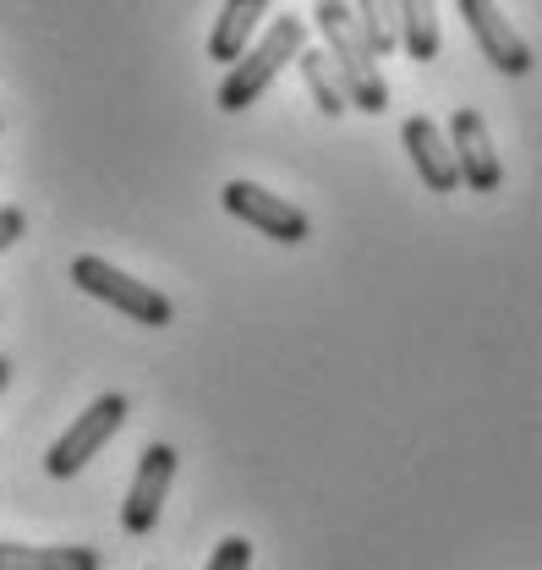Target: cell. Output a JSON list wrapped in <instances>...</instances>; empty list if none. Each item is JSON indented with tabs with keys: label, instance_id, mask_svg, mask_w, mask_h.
<instances>
[{
	"label": "cell",
	"instance_id": "obj_18",
	"mask_svg": "<svg viewBox=\"0 0 542 570\" xmlns=\"http://www.w3.org/2000/svg\"><path fill=\"white\" fill-rule=\"evenodd\" d=\"M0 127H6V116H0Z\"/></svg>",
	"mask_w": 542,
	"mask_h": 570
},
{
	"label": "cell",
	"instance_id": "obj_11",
	"mask_svg": "<svg viewBox=\"0 0 542 570\" xmlns=\"http://www.w3.org/2000/svg\"><path fill=\"white\" fill-rule=\"evenodd\" d=\"M0 570H99L88 543H11L0 538Z\"/></svg>",
	"mask_w": 542,
	"mask_h": 570
},
{
	"label": "cell",
	"instance_id": "obj_1",
	"mask_svg": "<svg viewBox=\"0 0 542 570\" xmlns=\"http://www.w3.org/2000/svg\"><path fill=\"white\" fill-rule=\"evenodd\" d=\"M313 22H318V33H324V50H329V67H335L345 99L362 105L367 116L390 110V88H384V77H378V56H373L367 39H362L356 11H351L345 0H318V6H313Z\"/></svg>",
	"mask_w": 542,
	"mask_h": 570
},
{
	"label": "cell",
	"instance_id": "obj_6",
	"mask_svg": "<svg viewBox=\"0 0 542 570\" xmlns=\"http://www.w3.org/2000/svg\"><path fill=\"white\" fill-rule=\"evenodd\" d=\"M176 483V444H148L137 455V478L127 489V504H121V527L132 538H148L159 527V510H165V494Z\"/></svg>",
	"mask_w": 542,
	"mask_h": 570
},
{
	"label": "cell",
	"instance_id": "obj_4",
	"mask_svg": "<svg viewBox=\"0 0 542 570\" xmlns=\"http://www.w3.org/2000/svg\"><path fill=\"white\" fill-rule=\"evenodd\" d=\"M127 412H132V401H127L121 390H105L99 401H88V412L45 450V472H50V478H77V472L116 439V428L127 423Z\"/></svg>",
	"mask_w": 542,
	"mask_h": 570
},
{
	"label": "cell",
	"instance_id": "obj_3",
	"mask_svg": "<svg viewBox=\"0 0 542 570\" xmlns=\"http://www.w3.org/2000/svg\"><path fill=\"white\" fill-rule=\"evenodd\" d=\"M71 285H77V291H88L93 302H105V307L127 313V318L142 324V330H165V324L176 318V307H170V296H165V291L142 285L137 275L116 269V264H105V258H93V253H82V258L71 264Z\"/></svg>",
	"mask_w": 542,
	"mask_h": 570
},
{
	"label": "cell",
	"instance_id": "obj_15",
	"mask_svg": "<svg viewBox=\"0 0 542 570\" xmlns=\"http://www.w3.org/2000/svg\"><path fill=\"white\" fill-rule=\"evenodd\" d=\"M253 566V543L247 538H219V549L208 554L204 570H247Z\"/></svg>",
	"mask_w": 542,
	"mask_h": 570
},
{
	"label": "cell",
	"instance_id": "obj_10",
	"mask_svg": "<svg viewBox=\"0 0 542 570\" xmlns=\"http://www.w3.org/2000/svg\"><path fill=\"white\" fill-rule=\"evenodd\" d=\"M264 11H269V0H225V6H219V22L208 28V56L225 61V67H236V61L247 56V45H253Z\"/></svg>",
	"mask_w": 542,
	"mask_h": 570
},
{
	"label": "cell",
	"instance_id": "obj_9",
	"mask_svg": "<svg viewBox=\"0 0 542 570\" xmlns=\"http://www.w3.org/2000/svg\"><path fill=\"white\" fill-rule=\"evenodd\" d=\"M450 148H455L461 187H472V193H493V187L504 181V170H499V154H493V138H487V121H482V110H455V121H450Z\"/></svg>",
	"mask_w": 542,
	"mask_h": 570
},
{
	"label": "cell",
	"instance_id": "obj_14",
	"mask_svg": "<svg viewBox=\"0 0 542 570\" xmlns=\"http://www.w3.org/2000/svg\"><path fill=\"white\" fill-rule=\"evenodd\" d=\"M296 67H302V77H307V88H313L318 110H324V116H345V105H351V99H345V88H339L329 56H324V50H302V56H296Z\"/></svg>",
	"mask_w": 542,
	"mask_h": 570
},
{
	"label": "cell",
	"instance_id": "obj_5",
	"mask_svg": "<svg viewBox=\"0 0 542 570\" xmlns=\"http://www.w3.org/2000/svg\"><path fill=\"white\" fill-rule=\"evenodd\" d=\"M219 204H225V214H236L242 225L264 230L279 247H296V242L313 236V219L296 209V204L274 198L269 187H258V181H225V187H219Z\"/></svg>",
	"mask_w": 542,
	"mask_h": 570
},
{
	"label": "cell",
	"instance_id": "obj_7",
	"mask_svg": "<svg viewBox=\"0 0 542 570\" xmlns=\"http://www.w3.org/2000/svg\"><path fill=\"white\" fill-rule=\"evenodd\" d=\"M461 11H466V28H472V39L482 45V56L504 71V77H526V71H532V50H526V39L510 28V17L499 11V0H461Z\"/></svg>",
	"mask_w": 542,
	"mask_h": 570
},
{
	"label": "cell",
	"instance_id": "obj_16",
	"mask_svg": "<svg viewBox=\"0 0 542 570\" xmlns=\"http://www.w3.org/2000/svg\"><path fill=\"white\" fill-rule=\"evenodd\" d=\"M22 230H28V214L17 204H0V253H11L22 242Z\"/></svg>",
	"mask_w": 542,
	"mask_h": 570
},
{
	"label": "cell",
	"instance_id": "obj_8",
	"mask_svg": "<svg viewBox=\"0 0 542 570\" xmlns=\"http://www.w3.org/2000/svg\"><path fill=\"white\" fill-rule=\"evenodd\" d=\"M401 142H406L411 165H416V176H422V187H427V193L450 198V193L461 187V170H455V148H450V132H444L433 116H411L406 127H401Z\"/></svg>",
	"mask_w": 542,
	"mask_h": 570
},
{
	"label": "cell",
	"instance_id": "obj_17",
	"mask_svg": "<svg viewBox=\"0 0 542 570\" xmlns=\"http://www.w3.org/2000/svg\"><path fill=\"white\" fill-rule=\"evenodd\" d=\"M6 384H11V356H0V395H6Z\"/></svg>",
	"mask_w": 542,
	"mask_h": 570
},
{
	"label": "cell",
	"instance_id": "obj_2",
	"mask_svg": "<svg viewBox=\"0 0 542 570\" xmlns=\"http://www.w3.org/2000/svg\"><path fill=\"white\" fill-rule=\"evenodd\" d=\"M302 50H307V22L285 11L279 22H269V33L258 45H247V56L219 82V110H230V116L236 110H253L264 99V88L274 82V71L285 67V61H296Z\"/></svg>",
	"mask_w": 542,
	"mask_h": 570
},
{
	"label": "cell",
	"instance_id": "obj_12",
	"mask_svg": "<svg viewBox=\"0 0 542 570\" xmlns=\"http://www.w3.org/2000/svg\"><path fill=\"white\" fill-rule=\"evenodd\" d=\"M395 17H401V50L411 61H433L438 56V11H433V0H395Z\"/></svg>",
	"mask_w": 542,
	"mask_h": 570
},
{
	"label": "cell",
	"instance_id": "obj_13",
	"mask_svg": "<svg viewBox=\"0 0 542 570\" xmlns=\"http://www.w3.org/2000/svg\"><path fill=\"white\" fill-rule=\"evenodd\" d=\"M356 22H362V39L373 56H390L401 50V17H395V0H351Z\"/></svg>",
	"mask_w": 542,
	"mask_h": 570
}]
</instances>
